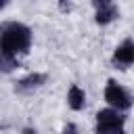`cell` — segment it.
<instances>
[{"label": "cell", "mask_w": 134, "mask_h": 134, "mask_svg": "<svg viewBox=\"0 0 134 134\" xmlns=\"http://www.w3.org/2000/svg\"><path fill=\"white\" fill-rule=\"evenodd\" d=\"M31 44V31L21 25V23H8L2 29V38H0V50L2 57H10L17 59L19 52H25Z\"/></svg>", "instance_id": "obj_1"}, {"label": "cell", "mask_w": 134, "mask_h": 134, "mask_svg": "<svg viewBox=\"0 0 134 134\" xmlns=\"http://www.w3.org/2000/svg\"><path fill=\"white\" fill-rule=\"evenodd\" d=\"M124 121L117 109H103L96 115V134H124Z\"/></svg>", "instance_id": "obj_2"}, {"label": "cell", "mask_w": 134, "mask_h": 134, "mask_svg": "<svg viewBox=\"0 0 134 134\" xmlns=\"http://www.w3.org/2000/svg\"><path fill=\"white\" fill-rule=\"evenodd\" d=\"M105 100L113 107V109H128L132 105V96L113 80H109L107 88H105Z\"/></svg>", "instance_id": "obj_3"}, {"label": "cell", "mask_w": 134, "mask_h": 134, "mask_svg": "<svg viewBox=\"0 0 134 134\" xmlns=\"http://www.w3.org/2000/svg\"><path fill=\"white\" fill-rule=\"evenodd\" d=\"M113 63H115L117 67H121V69H126L128 65L134 63V42H132V40H126V42H121V44L115 48V52H113Z\"/></svg>", "instance_id": "obj_4"}, {"label": "cell", "mask_w": 134, "mask_h": 134, "mask_svg": "<svg viewBox=\"0 0 134 134\" xmlns=\"http://www.w3.org/2000/svg\"><path fill=\"white\" fill-rule=\"evenodd\" d=\"M67 103H69V107L75 109V111L84 109V105H86V94H84V90H82L80 86H71V88H69V94H67Z\"/></svg>", "instance_id": "obj_5"}, {"label": "cell", "mask_w": 134, "mask_h": 134, "mask_svg": "<svg viewBox=\"0 0 134 134\" xmlns=\"http://www.w3.org/2000/svg\"><path fill=\"white\" fill-rule=\"evenodd\" d=\"M115 17H117V8H115V4H111V6H107V8L96 10V23H100V25L111 23Z\"/></svg>", "instance_id": "obj_6"}, {"label": "cell", "mask_w": 134, "mask_h": 134, "mask_svg": "<svg viewBox=\"0 0 134 134\" xmlns=\"http://www.w3.org/2000/svg\"><path fill=\"white\" fill-rule=\"evenodd\" d=\"M42 82H44V75H42V73H29L27 77L19 80V88H23V90H29V88H38Z\"/></svg>", "instance_id": "obj_7"}, {"label": "cell", "mask_w": 134, "mask_h": 134, "mask_svg": "<svg viewBox=\"0 0 134 134\" xmlns=\"http://www.w3.org/2000/svg\"><path fill=\"white\" fill-rule=\"evenodd\" d=\"M92 4H94V8H96V10H100V8L111 6V4H113V0H92Z\"/></svg>", "instance_id": "obj_8"}, {"label": "cell", "mask_w": 134, "mask_h": 134, "mask_svg": "<svg viewBox=\"0 0 134 134\" xmlns=\"http://www.w3.org/2000/svg\"><path fill=\"white\" fill-rule=\"evenodd\" d=\"M63 134H77V130H75L73 124H67V126L63 128Z\"/></svg>", "instance_id": "obj_9"}, {"label": "cell", "mask_w": 134, "mask_h": 134, "mask_svg": "<svg viewBox=\"0 0 134 134\" xmlns=\"http://www.w3.org/2000/svg\"><path fill=\"white\" fill-rule=\"evenodd\" d=\"M21 134H36V130H31V128H25Z\"/></svg>", "instance_id": "obj_10"}, {"label": "cell", "mask_w": 134, "mask_h": 134, "mask_svg": "<svg viewBox=\"0 0 134 134\" xmlns=\"http://www.w3.org/2000/svg\"><path fill=\"white\" fill-rule=\"evenodd\" d=\"M6 4H8V0H2V6H6Z\"/></svg>", "instance_id": "obj_11"}]
</instances>
